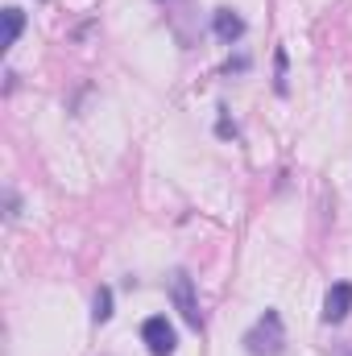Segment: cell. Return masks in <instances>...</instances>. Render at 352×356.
I'll return each instance as SVG.
<instances>
[{
	"instance_id": "obj_6",
	"label": "cell",
	"mask_w": 352,
	"mask_h": 356,
	"mask_svg": "<svg viewBox=\"0 0 352 356\" xmlns=\"http://www.w3.org/2000/svg\"><path fill=\"white\" fill-rule=\"evenodd\" d=\"M21 29H25V13H21L17 4H8V8H4V42H0V46L13 50L17 38H21Z\"/></svg>"
},
{
	"instance_id": "obj_10",
	"label": "cell",
	"mask_w": 352,
	"mask_h": 356,
	"mask_svg": "<svg viewBox=\"0 0 352 356\" xmlns=\"http://www.w3.org/2000/svg\"><path fill=\"white\" fill-rule=\"evenodd\" d=\"M340 356H352V344H349V348H340Z\"/></svg>"
},
{
	"instance_id": "obj_7",
	"label": "cell",
	"mask_w": 352,
	"mask_h": 356,
	"mask_svg": "<svg viewBox=\"0 0 352 356\" xmlns=\"http://www.w3.org/2000/svg\"><path fill=\"white\" fill-rule=\"evenodd\" d=\"M91 319H95V323H108V319H112V286H99V290H95Z\"/></svg>"
},
{
	"instance_id": "obj_4",
	"label": "cell",
	"mask_w": 352,
	"mask_h": 356,
	"mask_svg": "<svg viewBox=\"0 0 352 356\" xmlns=\"http://www.w3.org/2000/svg\"><path fill=\"white\" fill-rule=\"evenodd\" d=\"M352 315V282H332L328 286V294H323V323L328 327H336V323H344Z\"/></svg>"
},
{
	"instance_id": "obj_5",
	"label": "cell",
	"mask_w": 352,
	"mask_h": 356,
	"mask_svg": "<svg viewBox=\"0 0 352 356\" xmlns=\"http://www.w3.org/2000/svg\"><path fill=\"white\" fill-rule=\"evenodd\" d=\"M211 29H216V38H220L224 46H232V42L245 38V17H241L237 8H216V13H211Z\"/></svg>"
},
{
	"instance_id": "obj_9",
	"label": "cell",
	"mask_w": 352,
	"mask_h": 356,
	"mask_svg": "<svg viewBox=\"0 0 352 356\" xmlns=\"http://www.w3.org/2000/svg\"><path fill=\"white\" fill-rule=\"evenodd\" d=\"M4 207H8V211H4V216H8V220H17V211H21V203H17V195H13V191H8V195H4Z\"/></svg>"
},
{
	"instance_id": "obj_2",
	"label": "cell",
	"mask_w": 352,
	"mask_h": 356,
	"mask_svg": "<svg viewBox=\"0 0 352 356\" xmlns=\"http://www.w3.org/2000/svg\"><path fill=\"white\" fill-rule=\"evenodd\" d=\"M170 302H175V311L182 315V323H186L191 332H199V327H203V311H199L195 277H191L186 269H175V273H170Z\"/></svg>"
},
{
	"instance_id": "obj_1",
	"label": "cell",
	"mask_w": 352,
	"mask_h": 356,
	"mask_svg": "<svg viewBox=\"0 0 352 356\" xmlns=\"http://www.w3.org/2000/svg\"><path fill=\"white\" fill-rule=\"evenodd\" d=\"M245 353L249 356H282V348H286V327H282V315L269 307L262 319L245 332Z\"/></svg>"
},
{
	"instance_id": "obj_8",
	"label": "cell",
	"mask_w": 352,
	"mask_h": 356,
	"mask_svg": "<svg viewBox=\"0 0 352 356\" xmlns=\"http://www.w3.org/2000/svg\"><path fill=\"white\" fill-rule=\"evenodd\" d=\"M273 91L278 95H286V50H273Z\"/></svg>"
},
{
	"instance_id": "obj_3",
	"label": "cell",
	"mask_w": 352,
	"mask_h": 356,
	"mask_svg": "<svg viewBox=\"0 0 352 356\" xmlns=\"http://www.w3.org/2000/svg\"><path fill=\"white\" fill-rule=\"evenodd\" d=\"M141 340H145L150 356H175V348H178V336H175V327H170L166 315L145 319V323H141Z\"/></svg>"
}]
</instances>
